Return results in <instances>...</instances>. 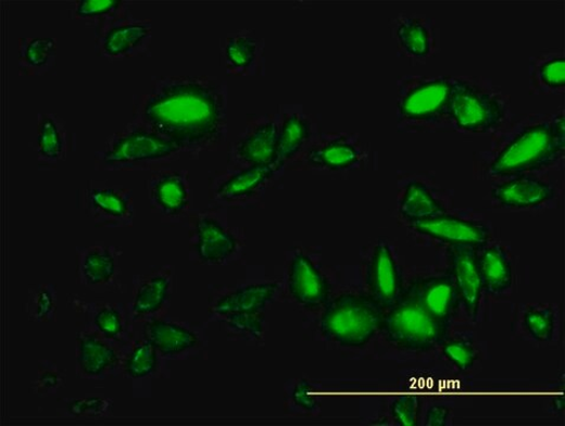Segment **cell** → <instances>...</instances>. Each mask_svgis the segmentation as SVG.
I'll return each mask as SVG.
<instances>
[{"label": "cell", "instance_id": "cell-1", "mask_svg": "<svg viewBox=\"0 0 565 426\" xmlns=\"http://www.w3.org/2000/svg\"><path fill=\"white\" fill-rule=\"evenodd\" d=\"M131 115L133 122L176 143L180 151L215 148L227 133L225 89L210 77H160L146 95L134 99Z\"/></svg>", "mask_w": 565, "mask_h": 426}, {"label": "cell", "instance_id": "cell-2", "mask_svg": "<svg viewBox=\"0 0 565 426\" xmlns=\"http://www.w3.org/2000/svg\"><path fill=\"white\" fill-rule=\"evenodd\" d=\"M180 149L147 126L133 122L106 139L93 155L99 171H139L167 162Z\"/></svg>", "mask_w": 565, "mask_h": 426}, {"label": "cell", "instance_id": "cell-3", "mask_svg": "<svg viewBox=\"0 0 565 426\" xmlns=\"http://www.w3.org/2000/svg\"><path fill=\"white\" fill-rule=\"evenodd\" d=\"M564 148V118L560 116L554 123L524 129L498 154L491 165V173L498 177L514 178L540 170L553 164Z\"/></svg>", "mask_w": 565, "mask_h": 426}, {"label": "cell", "instance_id": "cell-4", "mask_svg": "<svg viewBox=\"0 0 565 426\" xmlns=\"http://www.w3.org/2000/svg\"><path fill=\"white\" fill-rule=\"evenodd\" d=\"M380 304L374 299L344 295L332 300L321 318L322 335L327 339L359 349L381 328Z\"/></svg>", "mask_w": 565, "mask_h": 426}, {"label": "cell", "instance_id": "cell-5", "mask_svg": "<svg viewBox=\"0 0 565 426\" xmlns=\"http://www.w3.org/2000/svg\"><path fill=\"white\" fill-rule=\"evenodd\" d=\"M438 320L430 315L416 292L390 308L382 316L381 328L386 339L409 351L434 349L442 335Z\"/></svg>", "mask_w": 565, "mask_h": 426}, {"label": "cell", "instance_id": "cell-6", "mask_svg": "<svg viewBox=\"0 0 565 426\" xmlns=\"http://www.w3.org/2000/svg\"><path fill=\"white\" fill-rule=\"evenodd\" d=\"M77 205L97 228H129L136 218L133 192L105 180H89L77 193Z\"/></svg>", "mask_w": 565, "mask_h": 426}, {"label": "cell", "instance_id": "cell-7", "mask_svg": "<svg viewBox=\"0 0 565 426\" xmlns=\"http://www.w3.org/2000/svg\"><path fill=\"white\" fill-rule=\"evenodd\" d=\"M450 116L464 130L486 133L502 123L504 109L479 88L451 79Z\"/></svg>", "mask_w": 565, "mask_h": 426}, {"label": "cell", "instance_id": "cell-8", "mask_svg": "<svg viewBox=\"0 0 565 426\" xmlns=\"http://www.w3.org/2000/svg\"><path fill=\"white\" fill-rule=\"evenodd\" d=\"M93 30L98 55L108 60L139 57L152 41V22L131 20V16L100 25Z\"/></svg>", "mask_w": 565, "mask_h": 426}, {"label": "cell", "instance_id": "cell-9", "mask_svg": "<svg viewBox=\"0 0 565 426\" xmlns=\"http://www.w3.org/2000/svg\"><path fill=\"white\" fill-rule=\"evenodd\" d=\"M76 373L79 378L102 380L115 377L123 364V349L85 325L76 336Z\"/></svg>", "mask_w": 565, "mask_h": 426}, {"label": "cell", "instance_id": "cell-10", "mask_svg": "<svg viewBox=\"0 0 565 426\" xmlns=\"http://www.w3.org/2000/svg\"><path fill=\"white\" fill-rule=\"evenodd\" d=\"M451 79L436 78L410 87L399 100V117L407 123H435L450 116Z\"/></svg>", "mask_w": 565, "mask_h": 426}, {"label": "cell", "instance_id": "cell-11", "mask_svg": "<svg viewBox=\"0 0 565 426\" xmlns=\"http://www.w3.org/2000/svg\"><path fill=\"white\" fill-rule=\"evenodd\" d=\"M123 251L112 246H89L76 249L77 284L92 291L113 292L120 287L118 258Z\"/></svg>", "mask_w": 565, "mask_h": 426}, {"label": "cell", "instance_id": "cell-12", "mask_svg": "<svg viewBox=\"0 0 565 426\" xmlns=\"http://www.w3.org/2000/svg\"><path fill=\"white\" fill-rule=\"evenodd\" d=\"M413 226L416 231L451 246L478 249L487 246L490 238L487 225L450 216L447 213L434 218L415 221Z\"/></svg>", "mask_w": 565, "mask_h": 426}, {"label": "cell", "instance_id": "cell-13", "mask_svg": "<svg viewBox=\"0 0 565 426\" xmlns=\"http://www.w3.org/2000/svg\"><path fill=\"white\" fill-rule=\"evenodd\" d=\"M146 188L152 206L165 216L178 217L191 204L190 185L183 172H158Z\"/></svg>", "mask_w": 565, "mask_h": 426}, {"label": "cell", "instance_id": "cell-14", "mask_svg": "<svg viewBox=\"0 0 565 426\" xmlns=\"http://www.w3.org/2000/svg\"><path fill=\"white\" fill-rule=\"evenodd\" d=\"M477 255L476 249L470 247L450 248L452 278L470 317L477 316L482 295Z\"/></svg>", "mask_w": 565, "mask_h": 426}, {"label": "cell", "instance_id": "cell-15", "mask_svg": "<svg viewBox=\"0 0 565 426\" xmlns=\"http://www.w3.org/2000/svg\"><path fill=\"white\" fill-rule=\"evenodd\" d=\"M193 245L200 262L222 264L230 260L238 250V238L217 220L199 218L194 224Z\"/></svg>", "mask_w": 565, "mask_h": 426}, {"label": "cell", "instance_id": "cell-16", "mask_svg": "<svg viewBox=\"0 0 565 426\" xmlns=\"http://www.w3.org/2000/svg\"><path fill=\"white\" fill-rule=\"evenodd\" d=\"M78 313L89 316L90 323L86 324L98 335L117 344H125L131 337V317L129 309L125 304L110 302L74 303Z\"/></svg>", "mask_w": 565, "mask_h": 426}, {"label": "cell", "instance_id": "cell-17", "mask_svg": "<svg viewBox=\"0 0 565 426\" xmlns=\"http://www.w3.org/2000/svg\"><path fill=\"white\" fill-rule=\"evenodd\" d=\"M289 290L296 301L317 308L329 298V285L314 262L303 252L296 254L289 270Z\"/></svg>", "mask_w": 565, "mask_h": 426}, {"label": "cell", "instance_id": "cell-18", "mask_svg": "<svg viewBox=\"0 0 565 426\" xmlns=\"http://www.w3.org/2000/svg\"><path fill=\"white\" fill-rule=\"evenodd\" d=\"M70 151V136L63 120L56 114L38 115L35 153L40 168H55Z\"/></svg>", "mask_w": 565, "mask_h": 426}, {"label": "cell", "instance_id": "cell-19", "mask_svg": "<svg viewBox=\"0 0 565 426\" xmlns=\"http://www.w3.org/2000/svg\"><path fill=\"white\" fill-rule=\"evenodd\" d=\"M373 299L382 308H393L399 300L400 276L397 262L388 245L380 242L374 249L369 271Z\"/></svg>", "mask_w": 565, "mask_h": 426}, {"label": "cell", "instance_id": "cell-20", "mask_svg": "<svg viewBox=\"0 0 565 426\" xmlns=\"http://www.w3.org/2000/svg\"><path fill=\"white\" fill-rule=\"evenodd\" d=\"M492 197L506 208H535L550 201L554 197V190L540 179L520 175L497 185Z\"/></svg>", "mask_w": 565, "mask_h": 426}, {"label": "cell", "instance_id": "cell-21", "mask_svg": "<svg viewBox=\"0 0 565 426\" xmlns=\"http://www.w3.org/2000/svg\"><path fill=\"white\" fill-rule=\"evenodd\" d=\"M143 336L164 356L183 355L197 349L200 343L199 337L190 328L160 318L147 322Z\"/></svg>", "mask_w": 565, "mask_h": 426}, {"label": "cell", "instance_id": "cell-22", "mask_svg": "<svg viewBox=\"0 0 565 426\" xmlns=\"http://www.w3.org/2000/svg\"><path fill=\"white\" fill-rule=\"evenodd\" d=\"M278 287L276 284L250 285L238 288L221 297L213 305L215 316L226 314L260 315L264 314Z\"/></svg>", "mask_w": 565, "mask_h": 426}, {"label": "cell", "instance_id": "cell-23", "mask_svg": "<svg viewBox=\"0 0 565 426\" xmlns=\"http://www.w3.org/2000/svg\"><path fill=\"white\" fill-rule=\"evenodd\" d=\"M279 128L274 122L255 126L237 146L241 162L250 166L277 167Z\"/></svg>", "mask_w": 565, "mask_h": 426}, {"label": "cell", "instance_id": "cell-24", "mask_svg": "<svg viewBox=\"0 0 565 426\" xmlns=\"http://www.w3.org/2000/svg\"><path fill=\"white\" fill-rule=\"evenodd\" d=\"M171 279L165 274H154L134 281L133 301L129 304L131 322L150 318L164 309L171 297Z\"/></svg>", "mask_w": 565, "mask_h": 426}, {"label": "cell", "instance_id": "cell-25", "mask_svg": "<svg viewBox=\"0 0 565 426\" xmlns=\"http://www.w3.org/2000/svg\"><path fill=\"white\" fill-rule=\"evenodd\" d=\"M58 39L29 36L20 39L18 70L22 76H43L55 68Z\"/></svg>", "mask_w": 565, "mask_h": 426}, {"label": "cell", "instance_id": "cell-26", "mask_svg": "<svg viewBox=\"0 0 565 426\" xmlns=\"http://www.w3.org/2000/svg\"><path fill=\"white\" fill-rule=\"evenodd\" d=\"M275 171L273 166L246 167L223 181L215 195L227 204L246 201L263 188Z\"/></svg>", "mask_w": 565, "mask_h": 426}, {"label": "cell", "instance_id": "cell-27", "mask_svg": "<svg viewBox=\"0 0 565 426\" xmlns=\"http://www.w3.org/2000/svg\"><path fill=\"white\" fill-rule=\"evenodd\" d=\"M415 292L426 311L445 326L460 297L453 278L451 276L430 278Z\"/></svg>", "mask_w": 565, "mask_h": 426}, {"label": "cell", "instance_id": "cell-28", "mask_svg": "<svg viewBox=\"0 0 565 426\" xmlns=\"http://www.w3.org/2000/svg\"><path fill=\"white\" fill-rule=\"evenodd\" d=\"M477 256L482 289L490 295H502L513 285V266L503 248L489 247Z\"/></svg>", "mask_w": 565, "mask_h": 426}, {"label": "cell", "instance_id": "cell-29", "mask_svg": "<svg viewBox=\"0 0 565 426\" xmlns=\"http://www.w3.org/2000/svg\"><path fill=\"white\" fill-rule=\"evenodd\" d=\"M71 17L92 24L93 29L100 25L130 16V3L126 0H76L70 7Z\"/></svg>", "mask_w": 565, "mask_h": 426}, {"label": "cell", "instance_id": "cell-30", "mask_svg": "<svg viewBox=\"0 0 565 426\" xmlns=\"http://www.w3.org/2000/svg\"><path fill=\"white\" fill-rule=\"evenodd\" d=\"M159 352L154 346L146 340L130 339L123 348V364L121 372L129 379H145L154 375L159 366Z\"/></svg>", "mask_w": 565, "mask_h": 426}, {"label": "cell", "instance_id": "cell-31", "mask_svg": "<svg viewBox=\"0 0 565 426\" xmlns=\"http://www.w3.org/2000/svg\"><path fill=\"white\" fill-rule=\"evenodd\" d=\"M259 43L250 34H237L226 39L224 60L226 71L233 75H244L258 60Z\"/></svg>", "mask_w": 565, "mask_h": 426}, {"label": "cell", "instance_id": "cell-32", "mask_svg": "<svg viewBox=\"0 0 565 426\" xmlns=\"http://www.w3.org/2000/svg\"><path fill=\"white\" fill-rule=\"evenodd\" d=\"M402 215L412 222L434 218L447 213L440 203L420 183H411L401 202Z\"/></svg>", "mask_w": 565, "mask_h": 426}, {"label": "cell", "instance_id": "cell-33", "mask_svg": "<svg viewBox=\"0 0 565 426\" xmlns=\"http://www.w3.org/2000/svg\"><path fill=\"white\" fill-rule=\"evenodd\" d=\"M23 312L34 323L55 322L58 312L56 287L51 284L29 287Z\"/></svg>", "mask_w": 565, "mask_h": 426}, {"label": "cell", "instance_id": "cell-34", "mask_svg": "<svg viewBox=\"0 0 565 426\" xmlns=\"http://www.w3.org/2000/svg\"><path fill=\"white\" fill-rule=\"evenodd\" d=\"M311 136V127L299 115H290L279 128L277 146V167L285 164L301 149L304 141Z\"/></svg>", "mask_w": 565, "mask_h": 426}, {"label": "cell", "instance_id": "cell-35", "mask_svg": "<svg viewBox=\"0 0 565 426\" xmlns=\"http://www.w3.org/2000/svg\"><path fill=\"white\" fill-rule=\"evenodd\" d=\"M309 160L317 166L331 170H342L354 165L359 160V152L353 145L334 141L309 154Z\"/></svg>", "mask_w": 565, "mask_h": 426}, {"label": "cell", "instance_id": "cell-36", "mask_svg": "<svg viewBox=\"0 0 565 426\" xmlns=\"http://www.w3.org/2000/svg\"><path fill=\"white\" fill-rule=\"evenodd\" d=\"M399 42L410 55L425 58L430 50V38L426 26L418 20L403 21L398 29Z\"/></svg>", "mask_w": 565, "mask_h": 426}, {"label": "cell", "instance_id": "cell-37", "mask_svg": "<svg viewBox=\"0 0 565 426\" xmlns=\"http://www.w3.org/2000/svg\"><path fill=\"white\" fill-rule=\"evenodd\" d=\"M65 384L66 373L55 362H38L37 378L32 385L35 394L42 397L56 394Z\"/></svg>", "mask_w": 565, "mask_h": 426}, {"label": "cell", "instance_id": "cell-38", "mask_svg": "<svg viewBox=\"0 0 565 426\" xmlns=\"http://www.w3.org/2000/svg\"><path fill=\"white\" fill-rule=\"evenodd\" d=\"M217 317L240 337L248 340H260L263 337L265 314H226Z\"/></svg>", "mask_w": 565, "mask_h": 426}, {"label": "cell", "instance_id": "cell-39", "mask_svg": "<svg viewBox=\"0 0 565 426\" xmlns=\"http://www.w3.org/2000/svg\"><path fill=\"white\" fill-rule=\"evenodd\" d=\"M524 325H526L531 337L538 341H549L553 338L555 329V315L553 311L530 310L524 316Z\"/></svg>", "mask_w": 565, "mask_h": 426}, {"label": "cell", "instance_id": "cell-40", "mask_svg": "<svg viewBox=\"0 0 565 426\" xmlns=\"http://www.w3.org/2000/svg\"><path fill=\"white\" fill-rule=\"evenodd\" d=\"M449 361L459 369L466 371L474 366L476 361V352L466 341L449 342L442 350Z\"/></svg>", "mask_w": 565, "mask_h": 426}, {"label": "cell", "instance_id": "cell-41", "mask_svg": "<svg viewBox=\"0 0 565 426\" xmlns=\"http://www.w3.org/2000/svg\"><path fill=\"white\" fill-rule=\"evenodd\" d=\"M111 408L112 404L103 399L90 398L86 401H73L66 409L75 417H102L111 411Z\"/></svg>", "mask_w": 565, "mask_h": 426}, {"label": "cell", "instance_id": "cell-42", "mask_svg": "<svg viewBox=\"0 0 565 426\" xmlns=\"http://www.w3.org/2000/svg\"><path fill=\"white\" fill-rule=\"evenodd\" d=\"M416 414H418V408H416V401L414 397L403 396L397 399L392 405V415L397 424L401 426H414L416 425Z\"/></svg>", "mask_w": 565, "mask_h": 426}, {"label": "cell", "instance_id": "cell-43", "mask_svg": "<svg viewBox=\"0 0 565 426\" xmlns=\"http://www.w3.org/2000/svg\"><path fill=\"white\" fill-rule=\"evenodd\" d=\"M542 82L551 88H560L565 85V61L556 59L549 61L541 68Z\"/></svg>", "mask_w": 565, "mask_h": 426}, {"label": "cell", "instance_id": "cell-44", "mask_svg": "<svg viewBox=\"0 0 565 426\" xmlns=\"http://www.w3.org/2000/svg\"><path fill=\"white\" fill-rule=\"evenodd\" d=\"M296 404L307 411H313L318 405V396L315 393L313 386L306 381H301L292 393Z\"/></svg>", "mask_w": 565, "mask_h": 426}, {"label": "cell", "instance_id": "cell-45", "mask_svg": "<svg viewBox=\"0 0 565 426\" xmlns=\"http://www.w3.org/2000/svg\"><path fill=\"white\" fill-rule=\"evenodd\" d=\"M450 411L448 408L434 406L428 410L427 424L430 426H443L448 424Z\"/></svg>", "mask_w": 565, "mask_h": 426}]
</instances>
